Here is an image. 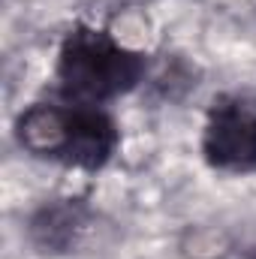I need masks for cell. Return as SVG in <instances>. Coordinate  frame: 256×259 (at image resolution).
<instances>
[{
  "label": "cell",
  "mask_w": 256,
  "mask_h": 259,
  "mask_svg": "<svg viewBox=\"0 0 256 259\" xmlns=\"http://www.w3.org/2000/svg\"><path fill=\"white\" fill-rule=\"evenodd\" d=\"M145 75V58L97 27H75L58 55V81L78 103H103L133 91Z\"/></svg>",
  "instance_id": "2"
},
{
  "label": "cell",
  "mask_w": 256,
  "mask_h": 259,
  "mask_svg": "<svg viewBox=\"0 0 256 259\" xmlns=\"http://www.w3.org/2000/svg\"><path fill=\"white\" fill-rule=\"evenodd\" d=\"M202 154L220 172H253L256 169V94H223L214 100Z\"/></svg>",
  "instance_id": "3"
},
{
  "label": "cell",
  "mask_w": 256,
  "mask_h": 259,
  "mask_svg": "<svg viewBox=\"0 0 256 259\" xmlns=\"http://www.w3.org/2000/svg\"><path fill=\"white\" fill-rule=\"evenodd\" d=\"M15 133L33 157L75 169H103L118 148L115 121L91 103L30 106L18 118Z\"/></svg>",
  "instance_id": "1"
}]
</instances>
